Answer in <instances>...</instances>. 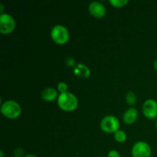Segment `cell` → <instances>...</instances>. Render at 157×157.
Here are the masks:
<instances>
[{"label":"cell","mask_w":157,"mask_h":157,"mask_svg":"<svg viewBox=\"0 0 157 157\" xmlns=\"http://www.w3.org/2000/svg\"><path fill=\"white\" fill-rule=\"evenodd\" d=\"M24 153V151L21 148H17L15 150V157H21Z\"/></svg>","instance_id":"ac0fdd59"},{"label":"cell","mask_w":157,"mask_h":157,"mask_svg":"<svg viewBox=\"0 0 157 157\" xmlns=\"http://www.w3.org/2000/svg\"><path fill=\"white\" fill-rule=\"evenodd\" d=\"M88 10L90 13L96 18H102L106 14L105 6L98 1L91 2L88 6Z\"/></svg>","instance_id":"ba28073f"},{"label":"cell","mask_w":157,"mask_h":157,"mask_svg":"<svg viewBox=\"0 0 157 157\" xmlns=\"http://www.w3.org/2000/svg\"><path fill=\"white\" fill-rule=\"evenodd\" d=\"M138 117V111L134 107H130L124 111L123 114V121L126 124H133Z\"/></svg>","instance_id":"9c48e42d"},{"label":"cell","mask_w":157,"mask_h":157,"mask_svg":"<svg viewBox=\"0 0 157 157\" xmlns=\"http://www.w3.org/2000/svg\"><path fill=\"white\" fill-rule=\"evenodd\" d=\"M66 64H67L68 67H75V59H74L73 58H71V57H68V58H66Z\"/></svg>","instance_id":"2e32d148"},{"label":"cell","mask_w":157,"mask_h":157,"mask_svg":"<svg viewBox=\"0 0 157 157\" xmlns=\"http://www.w3.org/2000/svg\"><path fill=\"white\" fill-rule=\"evenodd\" d=\"M101 130L107 133H114L120 128V121L113 115H107L102 118L100 123Z\"/></svg>","instance_id":"277c9868"},{"label":"cell","mask_w":157,"mask_h":157,"mask_svg":"<svg viewBox=\"0 0 157 157\" xmlns=\"http://www.w3.org/2000/svg\"><path fill=\"white\" fill-rule=\"evenodd\" d=\"M143 113L148 119H155L157 117V101L150 98L144 101L142 107Z\"/></svg>","instance_id":"52a82bcc"},{"label":"cell","mask_w":157,"mask_h":157,"mask_svg":"<svg viewBox=\"0 0 157 157\" xmlns=\"http://www.w3.org/2000/svg\"><path fill=\"white\" fill-rule=\"evenodd\" d=\"M131 153L133 157H150L151 147L145 141H137L133 144Z\"/></svg>","instance_id":"5b68a950"},{"label":"cell","mask_w":157,"mask_h":157,"mask_svg":"<svg viewBox=\"0 0 157 157\" xmlns=\"http://www.w3.org/2000/svg\"><path fill=\"white\" fill-rule=\"evenodd\" d=\"M57 103L61 110L71 112L78 107V99L74 94L67 91L65 93H61L58 95Z\"/></svg>","instance_id":"6da1fadb"},{"label":"cell","mask_w":157,"mask_h":157,"mask_svg":"<svg viewBox=\"0 0 157 157\" xmlns=\"http://www.w3.org/2000/svg\"><path fill=\"white\" fill-rule=\"evenodd\" d=\"M107 157H121V155H120V153L117 150H111L109 151L108 154H107Z\"/></svg>","instance_id":"e0dca14e"},{"label":"cell","mask_w":157,"mask_h":157,"mask_svg":"<svg viewBox=\"0 0 157 157\" xmlns=\"http://www.w3.org/2000/svg\"><path fill=\"white\" fill-rule=\"evenodd\" d=\"M153 67L156 71H157V59L155 60L154 62H153Z\"/></svg>","instance_id":"ffe728a7"},{"label":"cell","mask_w":157,"mask_h":157,"mask_svg":"<svg viewBox=\"0 0 157 157\" xmlns=\"http://www.w3.org/2000/svg\"><path fill=\"white\" fill-rule=\"evenodd\" d=\"M74 75L78 78H87L90 75V70L87 66L84 64H77L75 67L73 68Z\"/></svg>","instance_id":"30bf717a"},{"label":"cell","mask_w":157,"mask_h":157,"mask_svg":"<svg viewBox=\"0 0 157 157\" xmlns=\"http://www.w3.org/2000/svg\"><path fill=\"white\" fill-rule=\"evenodd\" d=\"M0 157H4V153H3L2 150L0 151Z\"/></svg>","instance_id":"7402d4cb"},{"label":"cell","mask_w":157,"mask_h":157,"mask_svg":"<svg viewBox=\"0 0 157 157\" xmlns=\"http://www.w3.org/2000/svg\"><path fill=\"white\" fill-rule=\"evenodd\" d=\"M58 92L54 87H46L41 92V98L46 101H53L58 99Z\"/></svg>","instance_id":"8fae6325"},{"label":"cell","mask_w":157,"mask_h":157,"mask_svg":"<svg viewBox=\"0 0 157 157\" xmlns=\"http://www.w3.org/2000/svg\"><path fill=\"white\" fill-rule=\"evenodd\" d=\"M127 133L122 130H118L114 133V139L118 143H124L127 140Z\"/></svg>","instance_id":"7c38bea8"},{"label":"cell","mask_w":157,"mask_h":157,"mask_svg":"<svg viewBox=\"0 0 157 157\" xmlns=\"http://www.w3.org/2000/svg\"><path fill=\"white\" fill-rule=\"evenodd\" d=\"M126 101L129 105H133L136 101V94L133 91H129L126 95Z\"/></svg>","instance_id":"4fadbf2b"},{"label":"cell","mask_w":157,"mask_h":157,"mask_svg":"<svg viewBox=\"0 0 157 157\" xmlns=\"http://www.w3.org/2000/svg\"><path fill=\"white\" fill-rule=\"evenodd\" d=\"M99 157H102V156H99Z\"/></svg>","instance_id":"cb8c5ba5"},{"label":"cell","mask_w":157,"mask_h":157,"mask_svg":"<svg viewBox=\"0 0 157 157\" xmlns=\"http://www.w3.org/2000/svg\"><path fill=\"white\" fill-rule=\"evenodd\" d=\"M4 9H5V7H4V5L3 4H0V12H1V14L2 13H5L4 12Z\"/></svg>","instance_id":"d6986e66"},{"label":"cell","mask_w":157,"mask_h":157,"mask_svg":"<svg viewBox=\"0 0 157 157\" xmlns=\"http://www.w3.org/2000/svg\"><path fill=\"white\" fill-rule=\"evenodd\" d=\"M155 126H156V128L157 129V121H156V124H155Z\"/></svg>","instance_id":"603a6c76"},{"label":"cell","mask_w":157,"mask_h":157,"mask_svg":"<svg viewBox=\"0 0 157 157\" xmlns=\"http://www.w3.org/2000/svg\"><path fill=\"white\" fill-rule=\"evenodd\" d=\"M51 37L56 44H64L70 38L68 29L63 25H55L51 30Z\"/></svg>","instance_id":"3957f363"},{"label":"cell","mask_w":157,"mask_h":157,"mask_svg":"<svg viewBox=\"0 0 157 157\" xmlns=\"http://www.w3.org/2000/svg\"><path fill=\"white\" fill-rule=\"evenodd\" d=\"M15 28V18L8 13L0 15V32L2 34H9Z\"/></svg>","instance_id":"8992f818"},{"label":"cell","mask_w":157,"mask_h":157,"mask_svg":"<svg viewBox=\"0 0 157 157\" xmlns=\"http://www.w3.org/2000/svg\"><path fill=\"white\" fill-rule=\"evenodd\" d=\"M109 2L116 8H121L125 6L129 2L128 0H110Z\"/></svg>","instance_id":"5bb4252c"},{"label":"cell","mask_w":157,"mask_h":157,"mask_svg":"<svg viewBox=\"0 0 157 157\" xmlns=\"http://www.w3.org/2000/svg\"><path fill=\"white\" fill-rule=\"evenodd\" d=\"M57 87H58V90L61 93H65V92H67V90H68V86H67V84L65 82H63V81L58 83Z\"/></svg>","instance_id":"9a60e30c"},{"label":"cell","mask_w":157,"mask_h":157,"mask_svg":"<svg viewBox=\"0 0 157 157\" xmlns=\"http://www.w3.org/2000/svg\"><path fill=\"white\" fill-rule=\"evenodd\" d=\"M1 113L9 119H15L18 117L21 113V107L20 104L15 101L8 100L1 105Z\"/></svg>","instance_id":"7a4b0ae2"},{"label":"cell","mask_w":157,"mask_h":157,"mask_svg":"<svg viewBox=\"0 0 157 157\" xmlns=\"http://www.w3.org/2000/svg\"><path fill=\"white\" fill-rule=\"evenodd\" d=\"M25 157H38V156L35 154H28V155H26Z\"/></svg>","instance_id":"44dd1931"}]
</instances>
